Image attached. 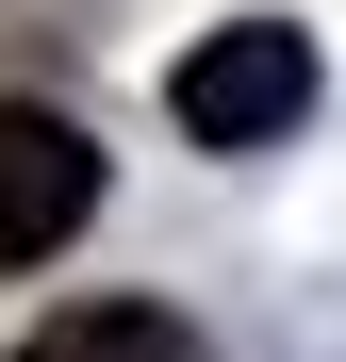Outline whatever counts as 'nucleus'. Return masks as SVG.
<instances>
[{
	"instance_id": "nucleus-1",
	"label": "nucleus",
	"mask_w": 346,
	"mask_h": 362,
	"mask_svg": "<svg viewBox=\"0 0 346 362\" xmlns=\"http://www.w3.org/2000/svg\"><path fill=\"white\" fill-rule=\"evenodd\" d=\"M165 115H182L198 148H280L313 115V33L297 17H231V33H198L182 66H165Z\"/></svg>"
},
{
	"instance_id": "nucleus-2",
	"label": "nucleus",
	"mask_w": 346,
	"mask_h": 362,
	"mask_svg": "<svg viewBox=\"0 0 346 362\" xmlns=\"http://www.w3.org/2000/svg\"><path fill=\"white\" fill-rule=\"evenodd\" d=\"M83 214H99V148H83V115L0 99V280H17V264H50Z\"/></svg>"
},
{
	"instance_id": "nucleus-3",
	"label": "nucleus",
	"mask_w": 346,
	"mask_h": 362,
	"mask_svg": "<svg viewBox=\"0 0 346 362\" xmlns=\"http://www.w3.org/2000/svg\"><path fill=\"white\" fill-rule=\"evenodd\" d=\"M17 362H214L182 313H149V296H83V313H50Z\"/></svg>"
}]
</instances>
